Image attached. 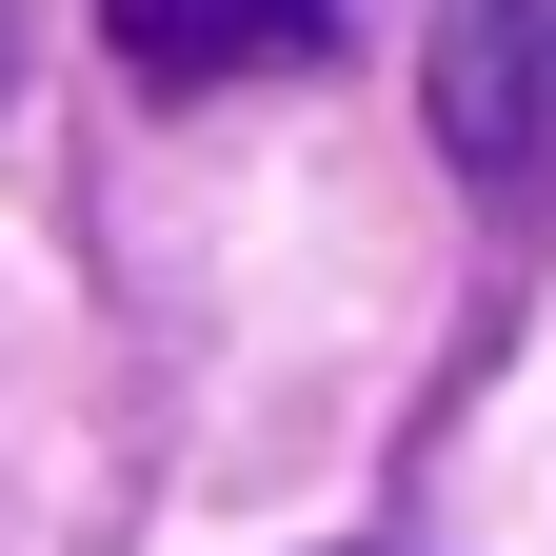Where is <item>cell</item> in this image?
Here are the masks:
<instances>
[{
	"label": "cell",
	"instance_id": "obj_1",
	"mask_svg": "<svg viewBox=\"0 0 556 556\" xmlns=\"http://www.w3.org/2000/svg\"><path fill=\"white\" fill-rule=\"evenodd\" d=\"M417 119L438 160L556 239V0H438V60H417Z\"/></svg>",
	"mask_w": 556,
	"mask_h": 556
},
{
	"label": "cell",
	"instance_id": "obj_2",
	"mask_svg": "<svg viewBox=\"0 0 556 556\" xmlns=\"http://www.w3.org/2000/svg\"><path fill=\"white\" fill-rule=\"evenodd\" d=\"M100 40H119L160 100H219V80L318 60V40H338V0H100Z\"/></svg>",
	"mask_w": 556,
	"mask_h": 556
}]
</instances>
